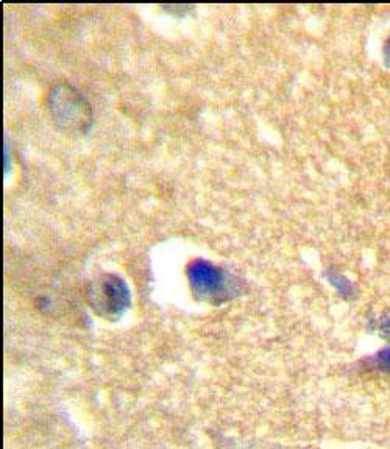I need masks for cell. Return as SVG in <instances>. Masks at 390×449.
Masks as SVG:
<instances>
[{"instance_id": "cell-5", "label": "cell", "mask_w": 390, "mask_h": 449, "mask_svg": "<svg viewBox=\"0 0 390 449\" xmlns=\"http://www.w3.org/2000/svg\"><path fill=\"white\" fill-rule=\"evenodd\" d=\"M378 365H380L382 370H386L390 373V348L389 349H384L382 353L378 354Z\"/></svg>"}, {"instance_id": "cell-1", "label": "cell", "mask_w": 390, "mask_h": 449, "mask_svg": "<svg viewBox=\"0 0 390 449\" xmlns=\"http://www.w3.org/2000/svg\"><path fill=\"white\" fill-rule=\"evenodd\" d=\"M53 122L66 133L83 134L91 128L92 108L76 87L60 83L55 85L47 100Z\"/></svg>"}, {"instance_id": "cell-2", "label": "cell", "mask_w": 390, "mask_h": 449, "mask_svg": "<svg viewBox=\"0 0 390 449\" xmlns=\"http://www.w3.org/2000/svg\"><path fill=\"white\" fill-rule=\"evenodd\" d=\"M189 284L200 297L225 299L233 295L234 285L228 273L206 259L192 261L188 267Z\"/></svg>"}, {"instance_id": "cell-6", "label": "cell", "mask_w": 390, "mask_h": 449, "mask_svg": "<svg viewBox=\"0 0 390 449\" xmlns=\"http://www.w3.org/2000/svg\"><path fill=\"white\" fill-rule=\"evenodd\" d=\"M386 55H387V61L390 62V39L387 42V47H386Z\"/></svg>"}, {"instance_id": "cell-4", "label": "cell", "mask_w": 390, "mask_h": 449, "mask_svg": "<svg viewBox=\"0 0 390 449\" xmlns=\"http://www.w3.org/2000/svg\"><path fill=\"white\" fill-rule=\"evenodd\" d=\"M331 278V283L336 285V289L342 293L344 297H348L353 293V285L350 284V281L348 279H345L342 274H334V276H330Z\"/></svg>"}, {"instance_id": "cell-3", "label": "cell", "mask_w": 390, "mask_h": 449, "mask_svg": "<svg viewBox=\"0 0 390 449\" xmlns=\"http://www.w3.org/2000/svg\"><path fill=\"white\" fill-rule=\"evenodd\" d=\"M92 304L105 315H121L130 304V290L121 276L117 274H103L92 287Z\"/></svg>"}]
</instances>
